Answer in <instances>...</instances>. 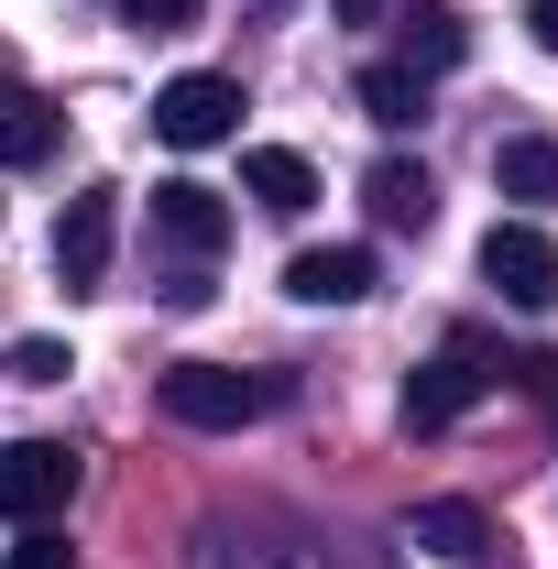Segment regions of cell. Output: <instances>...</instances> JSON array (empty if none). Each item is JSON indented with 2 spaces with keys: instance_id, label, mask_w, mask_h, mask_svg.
<instances>
[{
  "instance_id": "cell-1",
  "label": "cell",
  "mask_w": 558,
  "mask_h": 569,
  "mask_svg": "<svg viewBox=\"0 0 558 569\" xmlns=\"http://www.w3.org/2000/svg\"><path fill=\"white\" fill-rule=\"evenodd\" d=\"M275 395H285L275 372H241V361H165V372H153V406H165L176 427H198V438L252 427Z\"/></svg>"
},
{
  "instance_id": "cell-2",
  "label": "cell",
  "mask_w": 558,
  "mask_h": 569,
  "mask_svg": "<svg viewBox=\"0 0 558 569\" xmlns=\"http://www.w3.org/2000/svg\"><path fill=\"white\" fill-rule=\"evenodd\" d=\"M77 503V449L67 438H11L0 449V526H56Z\"/></svg>"
},
{
  "instance_id": "cell-3",
  "label": "cell",
  "mask_w": 558,
  "mask_h": 569,
  "mask_svg": "<svg viewBox=\"0 0 558 569\" xmlns=\"http://www.w3.org/2000/svg\"><path fill=\"white\" fill-rule=\"evenodd\" d=\"M153 132L176 142V153H209V142H230V132H241V77H219V67L165 77V88H153Z\"/></svg>"
},
{
  "instance_id": "cell-4",
  "label": "cell",
  "mask_w": 558,
  "mask_h": 569,
  "mask_svg": "<svg viewBox=\"0 0 558 569\" xmlns=\"http://www.w3.org/2000/svg\"><path fill=\"white\" fill-rule=\"evenodd\" d=\"M492 383H504V361L482 351V340H449V351L438 361H417V383H406V427H449V417H471V406H482Z\"/></svg>"
},
{
  "instance_id": "cell-5",
  "label": "cell",
  "mask_w": 558,
  "mask_h": 569,
  "mask_svg": "<svg viewBox=\"0 0 558 569\" xmlns=\"http://www.w3.org/2000/svg\"><path fill=\"white\" fill-rule=\"evenodd\" d=\"M482 284L504 296V307H548V296H558V252H548V230H537V219H492V241H482Z\"/></svg>"
},
{
  "instance_id": "cell-6",
  "label": "cell",
  "mask_w": 558,
  "mask_h": 569,
  "mask_svg": "<svg viewBox=\"0 0 558 569\" xmlns=\"http://www.w3.org/2000/svg\"><path fill=\"white\" fill-rule=\"evenodd\" d=\"M406 548H427V559H449V569H482L504 537H492V515L471 493H427L417 515H406Z\"/></svg>"
},
{
  "instance_id": "cell-7",
  "label": "cell",
  "mask_w": 558,
  "mask_h": 569,
  "mask_svg": "<svg viewBox=\"0 0 558 569\" xmlns=\"http://www.w3.org/2000/svg\"><path fill=\"white\" fill-rule=\"evenodd\" d=\"M110 241H121V187L67 198V219H56V274H67V284H99V274H110Z\"/></svg>"
},
{
  "instance_id": "cell-8",
  "label": "cell",
  "mask_w": 558,
  "mask_h": 569,
  "mask_svg": "<svg viewBox=\"0 0 558 569\" xmlns=\"http://www.w3.org/2000/svg\"><path fill=\"white\" fill-rule=\"evenodd\" d=\"M56 142H67V110H56V99H33L22 77H0V164H11V176H33V164H56Z\"/></svg>"
},
{
  "instance_id": "cell-9",
  "label": "cell",
  "mask_w": 558,
  "mask_h": 569,
  "mask_svg": "<svg viewBox=\"0 0 558 569\" xmlns=\"http://www.w3.org/2000/svg\"><path fill=\"white\" fill-rule=\"evenodd\" d=\"M153 230L187 252V263H209L219 241H230V209H219V187H198V176H176V187H153Z\"/></svg>"
},
{
  "instance_id": "cell-10",
  "label": "cell",
  "mask_w": 558,
  "mask_h": 569,
  "mask_svg": "<svg viewBox=\"0 0 558 569\" xmlns=\"http://www.w3.org/2000/svg\"><path fill=\"white\" fill-rule=\"evenodd\" d=\"M285 296H296V307H361V296H372V252H361V241L296 252V263H285Z\"/></svg>"
},
{
  "instance_id": "cell-11",
  "label": "cell",
  "mask_w": 558,
  "mask_h": 569,
  "mask_svg": "<svg viewBox=\"0 0 558 569\" xmlns=\"http://www.w3.org/2000/svg\"><path fill=\"white\" fill-rule=\"evenodd\" d=\"M361 209L383 219V230H427V219H438V187H427V164H406V153H383V164L361 176Z\"/></svg>"
},
{
  "instance_id": "cell-12",
  "label": "cell",
  "mask_w": 558,
  "mask_h": 569,
  "mask_svg": "<svg viewBox=\"0 0 558 569\" xmlns=\"http://www.w3.org/2000/svg\"><path fill=\"white\" fill-rule=\"evenodd\" d=\"M241 187H252V209L296 219L307 198H318V164H307V153H285V142H252V153H241Z\"/></svg>"
},
{
  "instance_id": "cell-13",
  "label": "cell",
  "mask_w": 558,
  "mask_h": 569,
  "mask_svg": "<svg viewBox=\"0 0 558 569\" xmlns=\"http://www.w3.org/2000/svg\"><path fill=\"white\" fill-rule=\"evenodd\" d=\"M350 99H361L372 132H417V121H427V77L417 67H361V77H350Z\"/></svg>"
},
{
  "instance_id": "cell-14",
  "label": "cell",
  "mask_w": 558,
  "mask_h": 569,
  "mask_svg": "<svg viewBox=\"0 0 558 569\" xmlns=\"http://www.w3.org/2000/svg\"><path fill=\"white\" fill-rule=\"evenodd\" d=\"M492 187H504V198H526V209L558 198V142H548V132H504V142H492Z\"/></svg>"
},
{
  "instance_id": "cell-15",
  "label": "cell",
  "mask_w": 558,
  "mask_h": 569,
  "mask_svg": "<svg viewBox=\"0 0 558 569\" xmlns=\"http://www.w3.org/2000/svg\"><path fill=\"white\" fill-rule=\"evenodd\" d=\"M460 56H471V22H460V11H449V0H427V11H406V67H460Z\"/></svg>"
},
{
  "instance_id": "cell-16",
  "label": "cell",
  "mask_w": 558,
  "mask_h": 569,
  "mask_svg": "<svg viewBox=\"0 0 558 569\" xmlns=\"http://www.w3.org/2000/svg\"><path fill=\"white\" fill-rule=\"evenodd\" d=\"M0 569H77V548L56 537V526H22V537H11V559H0Z\"/></svg>"
},
{
  "instance_id": "cell-17",
  "label": "cell",
  "mask_w": 558,
  "mask_h": 569,
  "mask_svg": "<svg viewBox=\"0 0 558 569\" xmlns=\"http://www.w3.org/2000/svg\"><path fill=\"white\" fill-rule=\"evenodd\" d=\"M198 11H209V0H121V22H132V33H187Z\"/></svg>"
},
{
  "instance_id": "cell-18",
  "label": "cell",
  "mask_w": 558,
  "mask_h": 569,
  "mask_svg": "<svg viewBox=\"0 0 558 569\" xmlns=\"http://www.w3.org/2000/svg\"><path fill=\"white\" fill-rule=\"evenodd\" d=\"M77 361H67V340H22L11 351V383H67Z\"/></svg>"
},
{
  "instance_id": "cell-19",
  "label": "cell",
  "mask_w": 558,
  "mask_h": 569,
  "mask_svg": "<svg viewBox=\"0 0 558 569\" xmlns=\"http://www.w3.org/2000/svg\"><path fill=\"white\" fill-rule=\"evenodd\" d=\"M209 548H219L209 569H296V559H285V548H241V559H230V537H209Z\"/></svg>"
},
{
  "instance_id": "cell-20",
  "label": "cell",
  "mask_w": 558,
  "mask_h": 569,
  "mask_svg": "<svg viewBox=\"0 0 558 569\" xmlns=\"http://www.w3.org/2000/svg\"><path fill=\"white\" fill-rule=\"evenodd\" d=\"M526 22H537V44L558 56V0H526Z\"/></svg>"
}]
</instances>
